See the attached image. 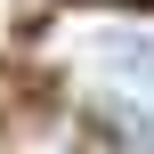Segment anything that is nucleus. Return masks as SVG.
<instances>
[{
	"instance_id": "obj_1",
	"label": "nucleus",
	"mask_w": 154,
	"mask_h": 154,
	"mask_svg": "<svg viewBox=\"0 0 154 154\" xmlns=\"http://www.w3.org/2000/svg\"><path fill=\"white\" fill-rule=\"evenodd\" d=\"M89 57H97V65H114L122 81L154 89V32H97V41H89Z\"/></svg>"
}]
</instances>
